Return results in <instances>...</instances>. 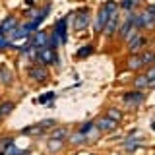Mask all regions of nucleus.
<instances>
[{
    "label": "nucleus",
    "mask_w": 155,
    "mask_h": 155,
    "mask_svg": "<svg viewBox=\"0 0 155 155\" xmlns=\"http://www.w3.org/2000/svg\"><path fill=\"white\" fill-rule=\"evenodd\" d=\"M12 103H6V105H2V107H0V114H8L10 113V110H12Z\"/></svg>",
    "instance_id": "aec40b11"
},
{
    "label": "nucleus",
    "mask_w": 155,
    "mask_h": 155,
    "mask_svg": "<svg viewBox=\"0 0 155 155\" xmlns=\"http://www.w3.org/2000/svg\"><path fill=\"white\" fill-rule=\"evenodd\" d=\"M107 116H109L110 120H114V122H116V120H120V116H122V114H120V110H118V109H109Z\"/></svg>",
    "instance_id": "f3484780"
},
{
    "label": "nucleus",
    "mask_w": 155,
    "mask_h": 155,
    "mask_svg": "<svg viewBox=\"0 0 155 155\" xmlns=\"http://www.w3.org/2000/svg\"><path fill=\"white\" fill-rule=\"evenodd\" d=\"M47 41H48V33L47 31H37L31 39V45L35 48H41V47H47Z\"/></svg>",
    "instance_id": "0eeeda50"
},
{
    "label": "nucleus",
    "mask_w": 155,
    "mask_h": 155,
    "mask_svg": "<svg viewBox=\"0 0 155 155\" xmlns=\"http://www.w3.org/2000/svg\"><path fill=\"white\" fill-rule=\"evenodd\" d=\"M87 10H81L80 14L74 18V29H78V31H81V29L87 27V23H89V16H87Z\"/></svg>",
    "instance_id": "7ed1b4c3"
},
{
    "label": "nucleus",
    "mask_w": 155,
    "mask_h": 155,
    "mask_svg": "<svg viewBox=\"0 0 155 155\" xmlns=\"http://www.w3.org/2000/svg\"><path fill=\"white\" fill-rule=\"evenodd\" d=\"M91 51H93V47H91V45H87L85 48H81V51L78 52V56H87V54H89Z\"/></svg>",
    "instance_id": "412c9836"
},
{
    "label": "nucleus",
    "mask_w": 155,
    "mask_h": 155,
    "mask_svg": "<svg viewBox=\"0 0 155 155\" xmlns=\"http://www.w3.org/2000/svg\"><path fill=\"white\" fill-rule=\"evenodd\" d=\"M66 136V130H56L54 132V138H64Z\"/></svg>",
    "instance_id": "5701e85b"
},
{
    "label": "nucleus",
    "mask_w": 155,
    "mask_h": 155,
    "mask_svg": "<svg viewBox=\"0 0 155 155\" xmlns=\"http://www.w3.org/2000/svg\"><path fill=\"white\" fill-rule=\"evenodd\" d=\"M136 87H140V89H143V87H147V80H145V76H140V78H136Z\"/></svg>",
    "instance_id": "a211bd4d"
},
{
    "label": "nucleus",
    "mask_w": 155,
    "mask_h": 155,
    "mask_svg": "<svg viewBox=\"0 0 155 155\" xmlns=\"http://www.w3.org/2000/svg\"><path fill=\"white\" fill-rule=\"evenodd\" d=\"M54 37L58 39V43H66V18H62V19H58V23H56V27H54Z\"/></svg>",
    "instance_id": "39448f33"
},
{
    "label": "nucleus",
    "mask_w": 155,
    "mask_h": 155,
    "mask_svg": "<svg viewBox=\"0 0 155 155\" xmlns=\"http://www.w3.org/2000/svg\"><path fill=\"white\" fill-rule=\"evenodd\" d=\"M29 76H31L33 80H37V81H43L45 78H48L47 70L43 66H31V68H29Z\"/></svg>",
    "instance_id": "1a4fd4ad"
},
{
    "label": "nucleus",
    "mask_w": 155,
    "mask_h": 155,
    "mask_svg": "<svg viewBox=\"0 0 155 155\" xmlns=\"http://www.w3.org/2000/svg\"><path fill=\"white\" fill-rule=\"evenodd\" d=\"M37 62H41V64H54L56 62V54H54V48H48V47H41L37 48Z\"/></svg>",
    "instance_id": "f257e3e1"
},
{
    "label": "nucleus",
    "mask_w": 155,
    "mask_h": 155,
    "mask_svg": "<svg viewBox=\"0 0 155 155\" xmlns=\"http://www.w3.org/2000/svg\"><path fill=\"white\" fill-rule=\"evenodd\" d=\"M145 45V39L143 37H140V33H138V35H134L132 39H130V52H134V54H136V52H138V51H142V47Z\"/></svg>",
    "instance_id": "9d476101"
},
{
    "label": "nucleus",
    "mask_w": 155,
    "mask_h": 155,
    "mask_svg": "<svg viewBox=\"0 0 155 155\" xmlns=\"http://www.w3.org/2000/svg\"><path fill=\"white\" fill-rule=\"evenodd\" d=\"M138 4H140V0H122V2H120V8H122V10H128V12H130V10L136 8Z\"/></svg>",
    "instance_id": "2eb2a0df"
},
{
    "label": "nucleus",
    "mask_w": 155,
    "mask_h": 155,
    "mask_svg": "<svg viewBox=\"0 0 155 155\" xmlns=\"http://www.w3.org/2000/svg\"><path fill=\"white\" fill-rule=\"evenodd\" d=\"M107 19H109V14L105 12V8H101L99 16H97V29H103L105 23H107Z\"/></svg>",
    "instance_id": "4468645a"
},
{
    "label": "nucleus",
    "mask_w": 155,
    "mask_h": 155,
    "mask_svg": "<svg viewBox=\"0 0 155 155\" xmlns=\"http://www.w3.org/2000/svg\"><path fill=\"white\" fill-rule=\"evenodd\" d=\"M151 60H153V52H145V54H142V64H151Z\"/></svg>",
    "instance_id": "6ab92c4d"
},
{
    "label": "nucleus",
    "mask_w": 155,
    "mask_h": 155,
    "mask_svg": "<svg viewBox=\"0 0 155 155\" xmlns=\"http://www.w3.org/2000/svg\"><path fill=\"white\" fill-rule=\"evenodd\" d=\"M122 101L126 105H140L143 101V93L142 91H130V93L122 95Z\"/></svg>",
    "instance_id": "20e7f679"
},
{
    "label": "nucleus",
    "mask_w": 155,
    "mask_h": 155,
    "mask_svg": "<svg viewBox=\"0 0 155 155\" xmlns=\"http://www.w3.org/2000/svg\"><path fill=\"white\" fill-rule=\"evenodd\" d=\"M140 66H143V64H142V56H140V54L130 56V60H128V70H138Z\"/></svg>",
    "instance_id": "ddd939ff"
},
{
    "label": "nucleus",
    "mask_w": 155,
    "mask_h": 155,
    "mask_svg": "<svg viewBox=\"0 0 155 155\" xmlns=\"http://www.w3.org/2000/svg\"><path fill=\"white\" fill-rule=\"evenodd\" d=\"M145 80H147V85H149V87L155 84V68H153V66H149L147 74H145Z\"/></svg>",
    "instance_id": "dca6fc26"
},
{
    "label": "nucleus",
    "mask_w": 155,
    "mask_h": 155,
    "mask_svg": "<svg viewBox=\"0 0 155 155\" xmlns=\"http://www.w3.org/2000/svg\"><path fill=\"white\" fill-rule=\"evenodd\" d=\"M120 37L122 39H126V41H130V39H132L134 35H138V27H134L132 25V21H130L128 18H126V21L122 23V25H120Z\"/></svg>",
    "instance_id": "f03ea898"
},
{
    "label": "nucleus",
    "mask_w": 155,
    "mask_h": 155,
    "mask_svg": "<svg viewBox=\"0 0 155 155\" xmlns=\"http://www.w3.org/2000/svg\"><path fill=\"white\" fill-rule=\"evenodd\" d=\"M95 128H97V130H101V132H113V130L116 128V122H114V120H110L109 116H105V118L97 120Z\"/></svg>",
    "instance_id": "423d86ee"
},
{
    "label": "nucleus",
    "mask_w": 155,
    "mask_h": 155,
    "mask_svg": "<svg viewBox=\"0 0 155 155\" xmlns=\"http://www.w3.org/2000/svg\"><path fill=\"white\" fill-rule=\"evenodd\" d=\"M140 140H142V138H140V134H132V136H128V138L124 140V147L128 149V151H134V149L140 145Z\"/></svg>",
    "instance_id": "9b49d317"
},
{
    "label": "nucleus",
    "mask_w": 155,
    "mask_h": 155,
    "mask_svg": "<svg viewBox=\"0 0 155 155\" xmlns=\"http://www.w3.org/2000/svg\"><path fill=\"white\" fill-rule=\"evenodd\" d=\"M84 138H85V136L84 134H74V136H72V142H74V143H81V142H84Z\"/></svg>",
    "instance_id": "4be33fe9"
},
{
    "label": "nucleus",
    "mask_w": 155,
    "mask_h": 155,
    "mask_svg": "<svg viewBox=\"0 0 155 155\" xmlns=\"http://www.w3.org/2000/svg\"><path fill=\"white\" fill-rule=\"evenodd\" d=\"M116 27H118V14H113V16H109V19H107L103 31L107 33V35H113Z\"/></svg>",
    "instance_id": "6e6552de"
},
{
    "label": "nucleus",
    "mask_w": 155,
    "mask_h": 155,
    "mask_svg": "<svg viewBox=\"0 0 155 155\" xmlns=\"http://www.w3.org/2000/svg\"><path fill=\"white\" fill-rule=\"evenodd\" d=\"M16 25H18V19L12 16V18H8L6 21H4L2 25H0V31H2V33H6V31H10V29H14Z\"/></svg>",
    "instance_id": "f8f14e48"
}]
</instances>
